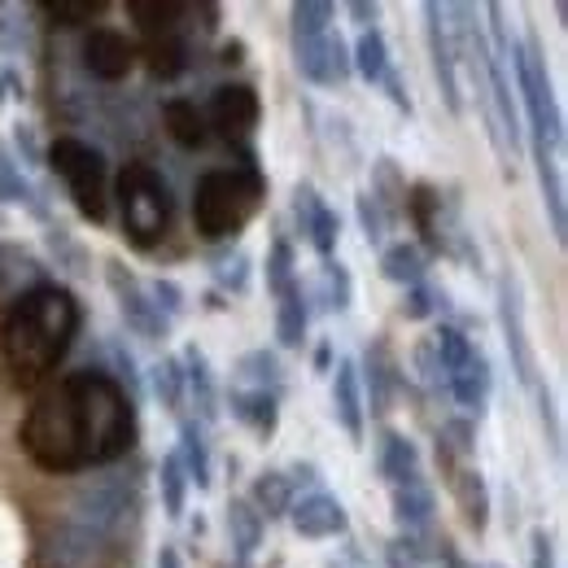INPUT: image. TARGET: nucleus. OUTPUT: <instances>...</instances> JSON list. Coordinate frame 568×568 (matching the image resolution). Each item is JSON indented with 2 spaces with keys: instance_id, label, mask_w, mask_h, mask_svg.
Masks as SVG:
<instances>
[{
  "instance_id": "nucleus-1",
  "label": "nucleus",
  "mask_w": 568,
  "mask_h": 568,
  "mask_svg": "<svg viewBox=\"0 0 568 568\" xmlns=\"http://www.w3.org/2000/svg\"><path fill=\"white\" fill-rule=\"evenodd\" d=\"M18 442L53 477L105 468L136 446V403L110 372L79 367L31 403Z\"/></svg>"
},
{
  "instance_id": "nucleus-2",
  "label": "nucleus",
  "mask_w": 568,
  "mask_h": 568,
  "mask_svg": "<svg viewBox=\"0 0 568 568\" xmlns=\"http://www.w3.org/2000/svg\"><path fill=\"white\" fill-rule=\"evenodd\" d=\"M79 324H83V311L67 284L44 281L22 288L4 306V320H0V355L9 363L13 381H22V385L44 381L71 355Z\"/></svg>"
},
{
  "instance_id": "nucleus-3",
  "label": "nucleus",
  "mask_w": 568,
  "mask_h": 568,
  "mask_svg": "<svg viewBox=\"0 0 568 568\" xmlns=\"http://www.w3.org/2000/svg\"><path fill=\"white\" fill-rule=\"evenodd\" d=\"M232 153L241 158L236 166H219L206 171L193 189V223L206 241H232L245 232V223L258 214L267 180L258 166L254 144H232Z\"/></svg>"
},
{
  "instance_id": "nucleus-4",
  "label": "nucleus",
  "mask_w": 568,
  "mask_h": 568,
  "mask_svg": "<svg viewBox=\"0 0 568 568\" xmlns=\"http://www.w3.org/2000/svg\"><path fill=\"white\" fill-rule=\"evenodd\" d=\"M503 62H507V71L516 74V92H520L516 105H525L529 144L534 149H547V153H560L565 149V114H560V101H556V88H551L547 58H542L538 40L534 36L507 40Z\"/></svg>"
},
{
  "instance_id": "nucleus-5",
  "label": "nucleus",
  "mask_w": 568,
  "mask_h": 568,
  "mask_svg": "<svg viewBox=\"0 0 568 568\" xmlns=\"http://www.w3.org/2000/svg\"><path fill=\"white\" fill-rule=\"evenodd\" d=\"M114 197H119V219H123V236L132 250H153L162 245V236L171 232V184L162 180V171L153 162H128L119 171V184H114Z\"/></svg>"
},
{
  "instance_id": "nucleus-6",
  "label": "nucleus",
  "mask_w": 568,
  "mask_h": 568,
  "mask_svg": "<svg viewBox=\"0 0 568 568\" xmlns=\"http://www.w3.org/2000/svg\"><path fill=\"white\" fill-rule=\"evenodd\" d=\"M44 162L53 166V175H62L74 211L101 227L110 219V162H105V153L97 144L79 141V136H58L44 149Z\"/></svg>"
},
{
  "instance_id": "nucleus-7",
  "label": "nucleus",
  "mask_w": 568,
  "mask_h": 568,
  "mask_svg": "<svg viewBox=\"0 0 568 568\" xmlns=\"http://www.w3.org/2000/svg\"><path fill=\"white\" fill-rule=\"evenodd\" d=\"M136 511H141L136 481H128V477H92V481H83L74 490L67 520H74L88 534H97L101 542H114L128 529V520H136Z\"/></svg>"
},
{
  "instance_id": "nucleus-8",
  "label": "nucleus",
  "mask_w": 568,
  "mask_h": 568,
  "mask_svg": "<svg viewBox=\"0 0 568 568\" xmlns=\"http://www.w3.org/2000/svg\"><path fill=\"white\" fill-rule=\"evenodd\" d=\"M498 324H503V342H507L516 381L525 389H538L542 376H538V355H534V342H529V328H525V293H520L516 272L498 276Z\"/></svg>"
},
{
  "instance_id": "nucleus-9",
  "label": "nucleus",
  "mask_w": 568,
  "mask_h": 568,
  "mask_svg": "<svg viewBox=\"0 0 568 568\" xmlns=\"http://www.w3.org/2000/svg\"><path fill=\"white\" fill-rule=\"evenodd\" d=\"M105 284H110V293L119 297V311H123V320H128V328L144 337V342H162L166 333H171V320L153 306V297H149V288L136 272H128L119 258H110L105 263Z\"/></svg>"
},
{
  "instance_id": "nucleus-10",
  "label": "nucleus",
  "mask_w": 568,
  "mask_h": 568,
  "mask_svg": "<svg viewBox=\"0 0 568 568\" xmlns=\"http://www.w3.org/2000/svg\"><path fill=\"white\" fill-rule=\"evenodd\" d=\"M202 114H206L211 136H223L227 144H250L263 105H258V92H254L250 83H219L211 105H206Z\"/></svg>"
},
{
  "instance_id": "nucleus-11",
  "label": "nucleus",
  "mask_w": 568,
  "mask_h": 568,
  "mask_svg": "<svg viewBox=\"0 0 568 568\" xmlns=\"http://www.w3.org/2000/svg\"><path fill=\"white\" fill-rule=\"evenodd\" d=\"M293 62H297L302 79L315 83V88H342L355 74L351 71V44L337 36V27L324 31V36L293 40Z\"/></svg>"
},
{
  "instance_id": "nucleus-12",
  "label": "nucleus",
  "mask_w": 568,
  "mask_h": 568,
  "mask_svg": "<svg viewBox=\"0 0 568 568\" xmlns=\"http://www.w3.org/2000/svg\"><path fill=\"white\" fill-rule=\"evenodd\" d=\"M425 31H428V58H433V74L442 88L446 110L459 119L464 114V83H459V58H455V40H450V22H446V4L428 0L425 4Z\"/></svg>"
},
{
  "instance_id": "nucleus-13",
  "label": "nucleus",
  "mask_w": 568,
  "mask_h": 568,
  "mask_svg": "<svg viewBox=\"0 0 568 568\" xmlns=\"http://www.w3.org/2000/svg\"><path fill=\"white\" fill-rule=\"evenodd\" d=\"M288 525L297 538H311V542H324V538H342L351 529V511L346 503L328 490H311V495L293 498L288 507Z\"/></svg>"
},
{
  "instance_id": "nucleus-14",
  "label": "nucleus",
  "mask_w": 568,
  "mask_h": 568,
  "mask_svg": "<svg viewBox=\"0 0 568 568\" xmlns=\"http://www.w3.org/2000/svg\"><path fill=\"white\" fill-rule=\"evenodd\" d=\"M293 219H297L302 236L311 241V250H315L320 258H333V254H337V241H342V214L333 211V206L315 193V184H306V180L293 189Z\"/></svg>"
},
{
  "instance_id": "nucleus-15",
  "label": "nucleus",
  "mask_w": 568,
  "mask_h": 568,
  "mask_svg": "<svg viewBox=\"0 0 568 568\" xmlns=\"http://www.w3.org/2000/svg\"><path fill=\"white\" fill-rule=\"evenodd\" d=\"M83 67L101 83H119L136 67V44L114 27H92L83 36Z\"/></svg>"
},
{
  "instance_id": "nucleus-16",
  "label": "nucleus",
  "mask_w": 568,
  "mask_h": 568,
  "mask_svg": "<svg viewBox=\"0 0 568 568\" xmlns=\"http://www.w3.org/2000/svg\"><path fill=\"white\" fill-rule=\"evenodd\" d=\"M105 551V542L88 529H79L74 520H58L49 529V538L40 542V565L44 568H88Z\"/></svg>"
},
{
  "instance_id": "nucleus-17",
  "label": "nucleus",
  "mask_w": 568,
  "mask_h": 568,
  "mask_svg": "<svg viewBox=\"0 0 568 568\" xmlns=\"http://www.w3.org/2000/svg\"><path fill=\"white\" fill-rule=\"evenodd\" d=\"M355 367H358V385H367L363 407L376 412V416H385L389 403H394V394H398V385H403L398 363H394V355H389V346H385V342H372Z\"/></svg>"
},
{
  "instance_id": "nucleus-18",
  "label": "nucleus",
  "mask_w": 568,
  "mask_h": 568,
  "mask_svg": "<svg viewBox=\"0 0 568 568\" xmlns=\"http://www.w3.org/2000/svg\"><path fill=\"white\" fill-rule=\"evenodd\" d=\"M180 367H184V398H189L193 412H197V416H189V420H197L202 428L214 425V420H219V385H214L211 358L202 355L197 346H184Z\"/></svg>"
},
{
  "instance_id": "nucleus-19",
  "label": "nucleus",
  "mask_w": 568,
  "mask_h": 568,
  "mask_svg": "<svg viewBox=\"0 0 568 568\" xmlns=\"http://www.w3.org/2000/svg\"><path fill=\"white\" fill-rule=\"evenodd\" d=\"M490 389H495V372H490V358L481 355V351L468 358L464 367L446 372V394H450L468 416H477V420H481V412H486V403H490Z\"/></svg>"
},
{
  "instance_id": "nucleus-20",
  "label": "nucleus",
  "mask_w": 568,
  "mask_h": 568,
  "mask_svg": "<svg viewBox=\"0 0 568 568\" xmlns=\"http://www.w3.org/2000/svg\"><path fill=\"white\" fill-rule=\"evenodd\" d=\"M333 416L355 442H363L367 407H363V385H358L355 358H337V367H333Z\"/></svg>"
},
{
  "instance_id": "nucleus-21",
  "label": "nucleus",
  "mask_w": 568,
  "mask_h": 568,
  "mask_svg": "<svg viewBox=\"0 0 568 568\" xmlns=\"http://www.w3.org/2000/svg\"><path fill=\"white\" fill-rule=\"evenodd\" d=\"M389 507H394V520H398V529H403V534L425 538L428 529H433L437 498H433V490H428L420 477H416V481L394 486V490H389Z\"/></svg>"
},
{
  "instance_id": "nucleus-22",
  "label": "nucleus",
  "mask_w": 568,
  "mask_h": 568,
  "mask_svg": "<svg viewBox=\"0 0 568 568\" xmlns=\"http://www.w3.org/2000/svg\"><path fill=\"white\" fill-rule=\"evenodd\" d=\"M227 407H232V420H241L254 437H263V442L276 437V428H281V398H276V394H263V389H232V394H227Z\"/></svg>"
},
{
  "instance_id": "nucleus-23",
  "label": "nucleus",
  "mask_w": 568,
  "mask_h": 568,
  "mask_svg": "<svg viewBox=\"0 0 568 568\" xmlns=\"http://www.w3.org/2000/svg\"><path fill=\"white\" fill-rule=\"evenodd\" d=\"M376 468H381V477H385L389 486L416 481V477H420V446H416L407 433L389 428V433L381 437V455H376Z\"/></svg>"
},
{
  "instance_id": "nucleus-24",
  "label": "nucleus",
  "mask_w": 568,
  "mask_h": 568,
  "mask_svg": "<svg viewBox=\"0 0 568 568\" xmlns=\"http://www.w3.org/2000/svg\"><path fill=\"white\" fill-rule=\"evenodd\" d=\"M450 490H455V503L464 511V525L473 534H486L490 529V486H486L481 468H459L450 477Z\"/></svg>"
},
{
  "instance_id": "nucleus-25",
  "label": "nucleus",
  "mask_w": 568,
  "mask_h": 568,
  "mask_svg": "<svg viewBox=\"0 0 568 568\" xmlns=\"http://www.w3.org/2000/svg\"><path fill=\"white\" fill-rule=\"evenodd\" d=\"M534 162H538V184H542V206H547V219H551V236L565 245L568 241L565 171H560L556 153H547V149H534Z\"/></svg>"
},
{
  "instance_id": "nucleus-26",
  "label": "nucleus",
  "mask_w": 568,
  "mask_h": 568,
  "mask_svg": "<svg viewBox=\"0 0 568 568\" xmlns=\"http://www.w3.org/2000/svg\"><path fill=\"white\" fill-rule=\"evenodd\" d=\"M162 123H166L171 141L180 144V149H202V144L211 141L206 114H202V105L189 101V97H171V101L162 105Z\"/></svg>"
},
{
  "instance_id": "nucleus-27",
  "label": "nucleus",
  "mask_w": 568,
  "mask_h": 568,
  "mask_svg": "<svg viewBox=\"0 0 568 568\" xmlns=\"http://www.w3.org/2000/svg\"><path fill=\"white\" fill-rule=\"evenodd\" d=\"M403 211L412 214V223H416V232L425 236L428 250L442 254V250H446V232H442V193H437L433 184H416V189L407 193Z\"/></svg>"
},
{
  "instance_id": "nucleus-28",
  "label": "nucleus",
  "mask_w": 568,
  "mask_h": 568,
  "mask_svg": "<svg viewBox=\"0 0 568 568\" xmlns=\"http://www.w3.org/2000/svg\"><path fill=\"white\" fill-rule=\"evenodd\" d=\"M227 538H232L241 565L263 547V538H267V520L254 511L250 498H232V503H227Z\"/></svg>"
},
{
  "instance_id": "nucleus-29",
  "label": "nucleus",
  "mask_w": 568,
  "mask_h": 568,
  "mask_svg": "<svg viewBox=\"0 0 568 568\" xmlns=\"http://www.w3.org/2000/svg\"><path fill=\"white\" fill-rule=\"evenodd\" d=\"M180 464L189 473V486L197 490H211L214 486V468H211V446H206V428L197 420H180Z\"/></svg>"
},
{
  "instance_id": "nucleus-30",
  "label": "nucleus",
  "mask_w": 568,
  "mask_h": 568,
  "mask_svg": "<svg viewBox=\"0 0 568 568\" xmlns=\"http://www.w3.org/2000/svg\"><path fill=\"white\" fill-rule=\"evenodd\" d=\"M381 276H385L389 284H403V288L420 284L428 276L425 250L412 245V241H394V245H385V250H381Z\"/></svg>"
},
{
  "instance_id": "nucleus-31",
  "label": "nucleus",
  "mask_w": 568,
  "mask_h": 568,
  "mask_svg": "<svg viewBox=\"0 0 568 568\" xmlns=\"http://www.w3.org/2000/svg\"><path fill=\"white\" fill-rule=\"evenodd\" d=\"M351 71L363 79V83H381L385 71H389V40L381 27H367L358 31V40L351 44Z\"/></svg>"
},
{
  "instance_id": "nucleus-32",
  "label": "nucleus",
  "mask_w": 568,
  "mask_h": 568,
  "mask_svg": "<svg viewBox=\"0 0 568 568\" xmlns=\"http://www.w3.org/2000/svg\"><path fill=\"white\" fill-rule=\"evenodd\" d=\"M306 328H311V306H306V293L293 284L288 293H281V306H276V342L284 351H302Z\"/></svg>"
},
{
  "instance_id": "nucleus-33",
  "label": "nucleus",
  "mask_w": 568,
  "mask_h": 568,
  "mask_svg": "<svg viewBox=\"0 0 568 568\" xmlns=\"http://www.w3.org/2000/svg\"><path fill=\"white\" fill-rule=\"evenodd\" d=\"M189 13V4H162V0H132L128 18L144 31V40H162V36H180V18Z\"/></svg>"
},
{
  "instance_id": "nucleus-34",
  "label": "nucleus",
  "mask_w": 568,
  "mask_h": 568,
  "mask_svg": "<svg viewBox=\"0 0 568 568\" xmlns=\"http://www.w3.org/2000/svg\"><path fill=\"white\" fill-rule=\"evenodd\" d=\"M144 67L153 79L171 83L189 71V40L184 36H162V40H144Z\"/></svg>"
},
{
  "instance_id": "nucleus-35",
  "label": "nucleus",
  "mask_w": 568,
  "mask_h": 568,
  "mask_svg": "<svg viewBox=\"0 0 568 568\" xmlns=\"http://www.w3.org/2000/svg\"><path fill=\"white\" fill-rule=\"evenodd\" d=\"M236 381H241V389H263V394L281 398V358L272 351H245L236 358Z\"/></svg>"
},
{
  "instance_id": "nucleus-36",
  "label": "nucleus",
  "mask_w": 568,
  "mask_h": 568,
  "mask_svg": "<svg viewBox=\"0 0 568 568\" xmlns=\"http://www.w3.org/2000/svg\"><path fill=\"white\" fill-rule=\"evenodd\" d=\"M0 202L4 206H27V211H36L44 219V206H40L31 180L22 175V162L9 153V144H0Z\"/></svg>"
},
{
  "instance_id": "nucleus-37",
  "label": "nucleus",
  "mask_w": 568,
  "mask_h": 568,
  "mask_svg": "<svg viewBox=\"0 0 568 568\" xmlns=\"http://www.w3.org/2000/svg\"><path fill=\"white\" fill-rule=\"evenodd\" d=\"M250 503H254V511L263 516V520H281L288 516V507H293V490H288V481H284V473H258L254 477V490H250Z\"/></svg>"
},
{
  "instance_id": "nucleus-38",
  "label": "nucleus",
  "mask_w": 568,
  "mask_h": 568,
  "mask_svg": "<svg viewBox=\"0 0 568 568\" xmlns=\"http://www.w3.org/2000/svg\"><path fill=\"white\" fill-rule=\"evenodd\" d=\"M158 486H162V511H166L171 520H184V507H189V473H184V464H180L175 450L162 459Z\"/></svg>"
},
{
  "instance_id": "nucleus-39",
  "label": "nucleus",
  "mask_w": 568,
  "mask_h": 568,
  "mask_svg": "<svg viewBox=\"0 0 568 568\" xmlns=\"http://www.w3.org/2000/svg\"><path fill=\"white\" fill-rule=\"evenodd\" d=\"M320 302L328 315H346L351 302H355V281L351 272L337 263V258H324V272H320Z\"/></svg>"
},
{
  "instance_id": "nucleus-40",
  "label": "nucleus",
  "mask_w": 568,
  "mask_h": 568,
  "mask_svg": "<svg viewBox=\"0 0 568 568\" xmlns=\"http://www.w3.org/2000/svg\"><path fill=\"white\" fill-rule=\"evenodd\" d=\"M149 389L166 412H180L184 407V367H180V358H158L149 367Z\"/></svg>"
},
{
  "instance_id": "nucleus-41",
  "label": "nucleus",
  "mask_w": 568,
  "mask_h": 568,
  "mask_svg": "<svg viewBox=\"0 0 568 568\" xmlns=\"http://www.w3.org/2000/svg\"><path fill=\"white\" fill-rule=\"evenodd\" d=\"M433 355H437V363H442V376L446 372H455V367H464L468 358L477 355V346H473V337L464 333V328H455V324H442L437 333H433Z\"/></svg>"
},
{
  "instance_id": "nucleus-42",
  "label": "nucleus",
  "mask_w": 568,
  "mask_h": 568,
  "mask_svg": "<svg viewBox=\"0 0 568 568\" xmlns=\"http://www.w3.org/2000/svg\"><path fill=\"white\" fill-rule=\"evenodd\" d=\"M333 18H337V9L328 0H297L293 4V40L333 31Z\"/></svg>"
},
{
  "instance_id": "nucleus-43",
  "label": "nucleus",
  "mask_w": 568,
  "mask_h": 568,
  "mask_svg": "<svg viewBox=\"0 0 568 568\" xmlns=\"http://www.w3.org/2000/svg\"><path fill=\"white\" fill-rule=\"evenodd\" d=\"M105 9V0H44L40 13L53 18V27H83Z\"/></svg>"
},
{
  "instance_id": "nucleus-44",
  "label": "nucleus",
  "mask_w": 568,
  "mask_h": 568,
  "mask_svg": "<svg viewBox=\"0 0 568 568\" xmlns=\"http://www.w3.org/2000/svg\"><path fill=\"white\" fill-rule=\"evenodd\" d=\"M442 302H446V293H442L437 284L420 281L403 293V315H407V320H433V315L442 311Z\"/></svg>"
},
{
  "instance_id": "nucleus-45",
  "label": "nucleus",
  "mask_w": 568,
  "mask_h": 568,
  "mask_svg": "<svg viewBox=\"0 0 568 568\" xmlns=\"http://www.w3.org/2000/svg\"><path fill=\"white\" fill-rule=\"evenodd\" d=\"M293 245L288 241H272V250H267V288L281 297V293H288L293 288Z\"/></svg>"
},
{
  "instance_id": "nucleus-46",
  "label": "nucleus",
  "mask_w": 568,
  "mask_h": 568,
  "mask_svg": "<svg viewBox=\"0 0 568 568\" xmlns=\"http://www.w3.org/2000/svg\"><path fill=\"white\" fill-rule=\"evenodd\" d=\"M473 446H477V428H473V420H446V425H442L437 455H459V459H468Z\"/></svg>"
},
{
  "instance_id": "nucleus-47",
  "label": "nucleus",
  "mask_w": 568,
  "mask_h": 568,
  "mask_svg": "<svg viewBox=\"0 0 568 568\" xmlns=\"http://www.w3.org/2000/svg\"><path fill=\"white\" fill-rule=\"evenodd\" d=\"M355 211H358V227H363L367 245H381V241H385V232H389V214L372 202V193H358Z\"/></svg>"
},
{
  "instance_id": "nucleus-48",
  "label": "nucleus",
  "mask_w": 568,
  "mask_h": 568,
  "mask_svg": "<svg viewBox=\"0 0 568 568\" xmlns=\"http://www.w3.org/2000/svg\"><path fill=\"white\" fill-rule=\"evenodd\" d=\"M214 284H219L223 293H245V288H250V258H245V254L219 258V263H214Z\"/></svg>"
},
{
  "instance_id": "nucleus-49",
  "label": "nucleus",
  "mask_w": 568,
  "mask_h": 568,
  "mask_svg": "<svg viewBox=\"0 0 568 568\" xmlns=\"http://www.w3.org/2000/svg\"><path fill=\"white\" fill-rule=\"evenodd\" d=\"M144 288H149L153 306H158L166 320H180V315H184V288L171 281V276H158V281H149Z\"/></svg>"
},
{
  "instance_id": "nucleus-50",
  "label": "nucleus",
  "mask_w": 568,
  "mask_h": 568,
  "mask_svg": "<svg viewBox=\"0 0 568 568\" xmlns=\"http://www.w3.org/2000/svg\"><path fill=\"white\" fill-rule=\"evenodd\" d=\"M412 363H416V376H420V385H425L428 394H442V389H446L442 363H437V355H433V346H428V342H420V346H416Z\"/></svg>"
},
{
  "instance_id": "nucleus-51",
  "label": "nucleus",
  "mask_w": 568,
  "mask_h": 568,
  "mask_svg": "<svg viewBox=\"0 0 568 568\" xmlns=\"http://www.w3.org/2000/svg\"><path fill=\"white\" fill-rule=\"evenodd\" d=\"M27 44H31L27 22H18V18H0V53H22Z\"/></svg>"
},
{
  "instance_id": "nucleus-52",
  "label": "nucleus",
  "mask_w": 568,
  "mask_h": 568,
  "mask_svg": "<svg viewBox=\"0 0 568 568\" xmlns=\"http://www.w3.org/2000/svg\"><path fill=\"white\" fill-rule=\"evenodd\" d=\"M529 568H556V542L547 529L529 534Z\"/></svg>"
},
{
  "instance_id": "nucleus-53",
  "label": "nucleus",
  "mask_w": 568,
  "mask_h": 568,
  "mask_svg": "<svg viewBox=\"0 0 568 568\" xmlns=\"http://www.w3.org/2000/svg\"><path fill=\"white\" fill-rule=\"evenodd\" d=\"M13 144H18V153H22L27 166H40V162H44V149H40V141H36V128L18 123V128H13Z\"/></svg>"
},
{
  "instance_id": "nucleus-54",
  "label": "nucleus",
  "mask_w": 568,
  "mask_h": 568,
  "mask_svg": "<svg viewBox=\"0 0 568 568\" xmlns=\"http://www.w3.org/2000/svg\"><path fill=\"white\" fill-rule=\"evenodd\" d=\"M381 88H385V97H389V101H394V105H398L403 114H412V110H416V105H412V97H407V88H403V79H398V71H394V67L385 71V79H381Z\"/></svg>"
},
{
  "instance_id": "nucleus-55",
  "label": "nucleus",
  "mask_w": 568,
  "mask_h": 568,
  "mask_svg": "<svg viewBox=\"0 0 568 568\" xmlns=\"http://www.w3.org/2000/svg\"><path fill=\"white\" fill-rule=\"evenodd\" d=\"M284 481H288V490H302V486H311V490H315L320 468H315V464H293V468L284 473Z\"/></svg>"
},
{
  "instance_id": "nucleus-56",
  "label": "nucleus",
  "mask_w": 568,
  "mask_h": 568,
  "mask_svg": "<svg viewBox=\"0 0 568 568\" xmlns=\"http://www.w3.org/2000/svg\"><path fill=\"white\" fill-rule=\"evenodd\" d=\"M346 9H351V18H355V22H363V31H367V27H376V18H381V4H376V0H372V4H367V0H351Z\"/></svg>"
},
{
  "instance_id": "nucleus-57",
  "label": "nucleus",
  "mask_w": 568,
  "mask_h": 568,
  "mask_svg": "<svg viewBox=\"0 0 568 568\" xmlns=\"http://www.w3.org/2000/svg\"><path fill=\"white\" fill-rule=\"evenodd\" d=\"M153 568H184V560H180V551H175V547H162V551H158V560H153Z\"/></svg>"
},
{
  "instance_id": "nucleus-58",
  "label": "nucleus",
  "mask_w": 568,
  "mask_h": 568,
  "mask_svg": "<svg viewBox=\"0 0 568 568\" xmlns=\"http://www.w3.org/2000/svg\"><path fill=\"white\" fill-rule=\"evenodd\" d=\"M315 367H320V372H333V346H328V342L315 351Z\"/></svg>"
},
{
  "instance_id": "nucleus-59",
  "label": "nucleus",
  "mask_w": 568,
  "mask_h": 568,
  "mask_svg": "<svg viewBox=\"0 0 568 568\" xmlns=\"http://www.w3.org/2000/svg\"><path fill=\"white\" fill-rule=\"evenodd\" d=\"M241 53H245V44H241V40L223 44V62H232V67H236V62H241Z\"/></svg>"
}]
</instances>
